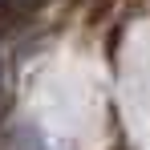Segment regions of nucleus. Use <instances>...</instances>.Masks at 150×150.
I'll use <instances>...</instances> for the list:
<instances>
[{"instance_id": "f257e3e1", "label": "nucleus", "mask_w": 150, "mask_h": 150, "mask_svg": "<svg viewBox=\"0 0 150 150\" xmlns=\"http://www.w3.org/2000/svg\"><path fill=\"white\" fill-rule=\"evenodd\" d=\"M0 110H4V73H0Z\"/></svg>"}]
</instances>
